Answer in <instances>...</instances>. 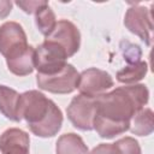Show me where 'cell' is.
Returning a JSON list of instances; mask_svg holds the SVG:
<instances>
[{
	"mask_svg": "<svg viewBox=\"0 0 154 154\" xmlns=\"http://www.w3.org/2000/svg\"><path fill=\"white\" fill-rule=\"evenodd\" d=\"M149 91L144 84L113 89L95 97L93 129L102 138H113L129 130L131 118L147 105Z\"/></svg>",
	"mask_w": 154,
	"mask_h": 154,
	"instance_id": "obj_1",
	"label": "cell"
},
{
	"mask_svg": "<svg viewBox=\"0 0 154 154\" xmlns=\"http://www.w3.org/2000/svg\"><path fill=\"white\" fill-rule=\"evenodd\" d=\"M18 116L38 137H53L63 125L60 108L38 90H29L19 95Z\"/></svg>",
	"mask_w": 154,
	"mask_h": 154,
	"instance_id": "obj_2",
	"label": "cell"
},
{
	"mask_svg": "<svg viewBox=\"0 0 154 154\" xmlns=\"http://www.w3.org/2000/svg\"><path fill=\"white\" fill-rule=\"evenodd\" d=\"M67 54L58 43L45 40L35 48V69L41 75H53L59 72L67 63Z\"/></svg>",
	"mask_w": 154,
	"mask_h": 154,
	"instance_id": "obj_3",
	"label": "cell"
},
{
	"mask_svg": "<svg viewBox=\"0 0 154 154\" xmlns=\"http://www.w3.org/2000/svg\"><path fill=\"white\" fill-rule=\"evenodd\" d=\"M79 73L71 64H66L59 72L53 75L37 73L36 83L40 89L53 94H69L77 89Z\"/></svg>",
	"mask_w": 154,
	"mask_h": 154,
	"instance_id": "obj_4",
	"label": "cell"
},
{
	"mask_svg": "<svg viewBox=\"0 0 154 154\" xmlns=\"http://www.w3.org/2000/svg\"><path fill=\"white\" fill-rule=\"evenodd\" d=\"M124 24L129 29V31L137 35L147 45H152L153 17L149 8L140 5L129 7L124 17Z\"/></svg>",
	"mask_w": 154,
	"mask_h": 154,
	"instance_id": "obj_5",
	"label": "cell"
},
{
	"mask_svg": "<svg viewBox=\"0 0 154 154\" xmlns=\"http://www.w3.org/2000/svg\"><path fill=\"white\" fill-rule=\"evenodd\" d=\"M113 84V78L108 72L96 67H90L79 73L77 88L84 96L97 97L111 89Z\"/></svg>",
	"mask_w": 154,
	"mask_h": 154,
	"instance_id": "obj_6",
	"label": "cell"
},
{
	"mask_svg": "<svg viewBox=\"0 0 154 154\" xmlns=\"http://www.w3.org/2000/svg\"><path fill=\"white\" fill-rule=\"evenodd\" d=\"M95 109V97L79 94L71 100L66 108V113L75 128L83 131H89L93 129Z\"/></svg>",
	"mask_w": 154,
	"mask_h": 154,
	"instance_id": "obj_7",
	"label": "cell"
},
{
	"mask_svg": "<svg viewBox=\"0 0 154 154\" xmlns=\"http://www.w3.org/2000/svg\"><path fill=\"white\" fill-rule=\"evenodd\" d=\"M46 40L58 43L60 47L64 48L67 58H70L79 49L81 34L72 22L67 19H61L57 22L55 28L48 36H46Z\"/></svg>",
	"mask_w": 154,
	"mask_h": 154,
	"instance_id": "obj_8",
	"label": "cell"
},
{
	"mask_svg": "<svg viewBox=\"0 0 154 154\" xmlns=\"http://www.w3.org/2000/svg\"><path fill=\"white\" fill-rule=\"evenodd\" d=\"M28 46L26 35L17 22H6L0 26V53L6 58L12 52Z\"/></svg>",
	"mask_w": 154,
	"mask_h": 154,
	"instance_id": "obj_9",
	"label": "cell"
},
{
	"mask_svg": "<svg viewBox=\"0 0 154 154\" xmlns=\"http://www.w3.org/2000/svg\"><path fill=\"white\" fill-rule=\"evenodd\" d=\"M29 135L18 128H10L0 136L1 154H29Z\"/></svg>",
	"mask_w": 154,
	"mask_h": 154,
	"instance_id": "obj_10",
	"label": "cell"
},
{
	"mask_svg": "<svg viewBox=\"0 0 154 154\" xmlns=\"http://www.w3.org/2000/svg\"><path fill=\"white\" fill-rule=\"evenodd\" d=\"M35 48L30 45L19 48L6 57L8 70L16 76L30 75L35 69Z\"/></svg>",
	"mask_w": 154,
	"mask_h": 154,
	"instance_id": "obj_11",
	"label": "cell"
},
{
	"mask_svg": "<svg viewBox=\"0 0 154 154\" xmlns=\"http://www.w3.org/2000/svg\"><path fill=\"white\" fill-rule=\"evenodd\" d=\"M19 94L6 85H0V112L13 122H20L18 116Z\"/></svg>",
	"mask_w": 154,
	"mask_h": 154,
	"instance_id": "obj_12",
	"label": "cell"
},
{
	"mask_svg": "<svg viewBox=\"0 0 154 154\" xmlns=\"http://www.w3.org/2000/svg\"><path fill=\"white\" fill-rule=\"evenodd\" d=\"M55 152L57 154H88V147L81 136L69 132L58 138Z\"/></svg>",
	"mask_w": 154,
	"mask_h": 154,
	"instance_id": "obj_13",
	"label": "cell"
},
{
	"mask_svg": "<svg viewBox=\"0 0 154 154\" xmlns=\"http://www.w3.org/2000/svg\"><path fill=\"white\" fill-rule=\"evenodd\" d=\"M130 131L137 136H148L154 130L153 111L150 108H142L130 122Z\"/></svg>",
	"mask_w": 154,
	"mask_h": 154,
	"instance_id": "obj_14",
	"label": "cell"
},
{
	"mask_svg": "<svg viewBox=\"0 0 154 154\" xmlns=\"http://www.w3.org/2000/svg\"><path fill=\"white\" fill-rule=\"evenodd\" d=\"M147 71L148 65L146 61L138 60L135 63H130L117 72V81L124 84H132L144 78Z\"/></svg>",
	"mask_w": 154,
	"mask_h": 154,
	"instance_id": "obj_15",
	"label": "cell"
},
{
	"mask_svg": "<svg viewBox=\"0 0 154 154\" xmlns=\"http://www.w3.org/2000/svg\"><path fill=\"white\" fill-rule=\"evenodd\" d=\"M35 23L38 31L45 36H48L53 31L57 25V18L48 4H46L35 13Z\"/></svg>",
	"mask_w": 154,
	"mask_h": 154,
	"instance_id": "obj_16",
	"label": "cell"
},
{
	"mask_svg": "<svg viewBox=\"0 0 154 154\" xmlns=\"http://www.w3.org/2000/svg\"><path fill=\"white\" fill-rule=\"evenodd\" d=\"M113 154H141V147L134 137H123L112 143Z\"/></svg>",
	"mask_w": 154,
	"mask_h": 154,
	"instance_id": "obj_17",
	"label": "cell"
},
{
	"mask_svg": "<svg viewBox=\"0 0 154 154\" xmlns=\"http://www.w3.org/2000/svg\"><path fill=\"white\" fill-rule=\"evenodd\" d=\"M46 4H48L47 1H36V0H29V1H16V5L18 7H20L25 13H36L41 7H43Z\"/></svg>",
	"mask_w": 154,
	"mask_h": 154,
	"instance_id": "obj_18",
	"label": "cell"
},
{
	"mask_svg": "<svg viewBox=\"0 0 154 154\" xmlns=\"http://www.w3.org/2000/svg\"><path fill=\"white\" fill-rule=\"evenodd\" d=\"M88 154H113L112 143H100Z\"/></svg>",
	"mask_w": 154,
	"mask_h": 154,
	"instance_id": "obj_19",
	"label": "cell"
},
{
	"mask_svg": "<svg viewBox=\"0 0 154 154\" xmlns=\"http://www.w3.org/2000/svg\"><path fill=\"white\" fill-rule=\"evenodd\" d=\"M12 1L8 0H0V19L7 17L12 10Z\"/></svg>",
	"mask_w": 154,
	"mask_h": 154,
	"instance_id": "obj_20",
	"label": "cell"
}]
</instances>
